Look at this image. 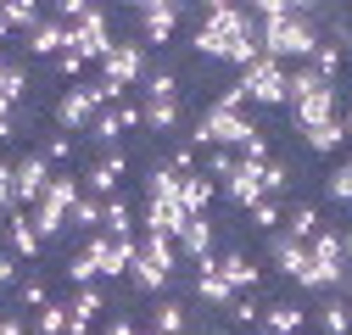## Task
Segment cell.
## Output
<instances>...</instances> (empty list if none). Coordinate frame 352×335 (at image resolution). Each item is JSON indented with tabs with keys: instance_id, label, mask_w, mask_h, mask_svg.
Listing matches in <instances>:
<instances>
[{
	"instance_id": "cell-1",
	"label": "cell",
	"mask_w": 352,
	"mask_h": 335,
	"mask_svg": "<svg viewBox=\"0 0 352 335\" xmlns=\"http://www.w3.org/2000/svg\"><path fill=\"white\" fill-rule=\"evenodd\" d=\"M190 45H196L201 56H212V62H230V67H252V62L263 56V51H257V23H252V12L224 6V0H212V6H207V17H201V28H196Z\"/></svg>"
},
{
	"instance_id": "cell-2",
	"label": "cell",
	"mask_w": 352,
	"mask_h": 335,
	"mask_svg": "<svg viewBox=\"0 0 352 335\" xmlns=\"http://www.w3.org/2000/svg\"><path fill=\"white\" fill-rule=\"evenodd\" d=\"M314 17H319L314 6L291 0V12H285V17H274V23H257V51L269 56V62H285V56H296V62H314V51L324 45V34H319V23H314Z\"/></svg>"
},
{
	"instance_id": "cell-3",
	"label": "cell",
	"mask_w": 352,
	"mask_h": 335,
	"mask_svg": "<svg viewBox=\"0 0 352 335\" xmlns=\"http://www.w3.org/2000/svg\"><path fill=\"white\" fill-rule=\"evenodd\" d=\"M140 224H146V235H168V240L190 224L185 201H179V174H173V168H151V179H146V207H140Z\"/></svg>"
},
{
	"instance_id": "cell-4",
	"label": "cell",
	"mask_w": 352,
	"mask_h": 335,
	"mask_svg": "<svg viewBox=\"0 0 352 335\" xmlns=\"http://www.w3.org/2000/svg\"><path fill=\"white\" fill-rule=\"evenodd\" d=\"M302 290H346L352 285V268H346V246L336 229H319L314 240H307V268L296 279Z\"/></svg>"
},
{
	"instance_id": "cell-5",
	"label": "cell",
	"mask_w": 352,
	"mask_h": 335,
	"mask_svg": "<svg viewBox=\"0 0 352 335\" xmlns=\"http://www.w3.org/2000/svg\"><path fill=\"white\" fill-rule=\"evenodd\" d=\"M291 112H296V129L307 135V129H319V123H330L336 117V84H324V78H314V67H296L291 73V101H285Z\"/></svg>"
},
{
	"instance_id": "cell-6",
	"label": "cell",
	"mask_w": 352,
	"mask_h": 335,
	"mask_svg": "<svg viewBox=\"0 0 352 335\" xmlns=\"http://www.w3.org/2000/svg\"><path fill=\"white\" fill-rule=\"evenodd\" d=\"M84 196V179L78 174H51V185H45V196L34 201V235L39 240H56L62 229H67V218H73V201Z\"/></svg>"
},
{
	"instance_id": "cell-7",
	"label": "cell",
	"mask_w": 352,
	"mask_h": 335,
	"mask_svg": "<svg viewBox=\"0 0 352 335\" xmlns=\"http://www.w3.org/2000/svg\"><path fill=\"white\" fill-rule=\"evenodd\" d=\"M173 268H179V246H173L168 235H135V263H129V279H135V290H162L173 279Z\"/></svg>"
},
{
	"instance_id": "cell-8",
	"label": "cell",
	"mask_w": 352,
	"mask_h": 335,
	"mask_svg": "<svg viewBox=\"0 0 352 335\" xmlns=\"http://www.w3.org/2000/svg\"><path fill=\"white\" fill-rule=\"evenodd\" d=\"M257 140V129H252V117L246 112H230V106H207L201 112V123L190 129V146H212V151H246Z\"/></svg>"
},
{
	"instance_id": "cell-9",
	"label": "cell",
	"mask_w": 352,
	"mask_h": 335,
	"mask_svg": "<svg viewBox=\"0 0 352 335\" xmlns=\"http://www.w3.org/2000/svg\"><path fill=\"white\" fill-rule=\"evenodd\" d=\"M112 106V95H107V84L96 78V84H67V90H62V101H56V129L62 135H90V123L101 117Z\"/></svg>"
},
{
	"instance_id": "cell-10",
	"label": "cell",
	"mask_w": 352,
	"mask_h": 335,
	"mask_svg": "<svg viewBox=\"0 0 352 335\" xmlns=\"http://www.w3.org/2000/svg\"><path fill=\"white\" fill-rule=\"evenodd\" d=\"M241 90L257 106H285L291 101V73L280 62H269V56H257L252 67H241Z\"/></svg>"
},
{
	"instance_id": "cell-11",
	"label": "cell",
	"mask_w": 352,
	"mask_h": 335,
	"mask_svg": "<svg viewBox=\"0 0 352 335\" xmlns=\"http://www.w3.org/2000/svg\"><path fill=\"white\" fill-rule=\"evenodd\" d=\"M112 45H118V34H112V17H107L101 6L84 17V23H73V34H67V51H73L78 62H107Z\"/></svg>"
},
{
	"instance_id": "cell-12",
	"label": "cell",
	"mask_w": 352,
	"mask_h": 335,
	"mask_svg": "<svg viewBox=\"0 0 352 335\" xmlns=\"http://www.w3.org/2000/svg\"><path fill=\"white\" fill-rule=\"evenodd\" d=\"M101 84L107 90H129V84H146V45L140 39H118L112 45V56L101 62Z\"/></svg>"
},
{
	"instance_id": "cell-13",
	"label": "cell",
	"mask_w": 352,
	"mask_h": 335,
	"mask_svg": "<svg viewBox=\"0 0 352 335\" xmlns=\"http://www.w3.org/2000/svg\"><path fill=\"white\" fill-rule=\"evenodd\" d=\"M78 251H84V263L96 268V279H118L135 263V240H112V235H84Z\"/></svg>"
},
{
	"instance_id": "cell-14",
	"label": "cell",
	"mask_w": 352,
	"mask_h": 335,
	"mask_svg": "<svg viewBox=\"0 0 352 335\" xmlns=\"http://www.w3.org/2000/svg\"><path fill=\"white\" fill-rule=\"evenodd\" d=\"M135 23H140V45H168L179 28V6L173 0H135Z\"/></svg>"
},
{
	"instance_id": "cell-15",
	"label": "cell",
	"mask_w": 352,
	"mask_h": 335,
	"mask_svg": "<svg viewBox=\"0 0 352 335\" xmlns=\"http://www.w3.org/2000/svg\"><path fill=\"white\" fill-rule=\"evenodd\" d=\"M263 168H269V162H252V157H241V162H235V174H230L224 185H218V190H224V201H235L241 213H252V207L263 201Z\"/></svg>"
},
{
	"instance_id": "cell-16",
	"label": "cell",
	"mask_w": 352,
	"mask_h": 335,
	"mask_svg": "<svg viewBox=\"0 0 352 335\" xmlns=\"http://www.w3.org/2000/svg\"><path fill=\"white\" fill-rule=\"evenodd\" d=\"M45 185H51L45 151H34V157H23V162L12 168V201H39V196H45Z\"/></svg>"
},
{
	"instance_id": "cell-17",
	"label": "cell",
	"mask_w": 352,
	"mask_h": 335,
	"mask_svg": "<svg viewBox=\"0 0 352 335\" xmlns=\"http://www.w3.org/2000/svg\"><path fill=\"white\" fill-rule=\"evenodd\" d=\"M135 123H140V106H135V101L107 106V112L90 123V146H107V151H112V146L123 140V129H135Z\"/></svg>"
},
{
	"instance_id": "cell-18",
	"label": "cell",
	"mask_w": 352,
	"mask_h": 335,
	"mask_svg": "<svg viewBox=\"0 0 352 335\" xmlns=\"http://www.w3.org/2000/svg\"><path fill=\"white\" fill-rule=\"evenodd\" d=\"M196 297H201L207 308H224V313H230V302H235V285L224 279V268H218V257L196 263Z\"/></svg>"
},
{
	"instance_id": "cell-19",
	"label": "cell",
	"mask_w": 352,
	"mask_h": 335,
	"mask_svg": "<svg viewBox=\"0 0 352 335\" xmlns=\"http://www.w3.org/2000/svg\"><path fill=\"white\" fill-rule=\"evenodd\" d=\"M107 313V290L101 285H84L78 297L67 302V335H90V324Z\"/></svg>"
},
{
	"instance_id": "cell-20",
	"label": "cell",
	"mask_w": 352,
	"mask_h": 335,
	"mask_svg": "<svg viewBox=\"0 0 352 335\" xmlns=\"http://www.w3.org/2000/svg\"><path fill=\"white\" fill-rule=\"evenodd\" d=\"M173 246H179V257L196 268V263H207L212 257V218H190L179 235H173Z\"/></svg>"
},
{
	"instance_id": "cell-21",
	"label": "cell",
	"mask_w": 352,
	"mask_h": 335,
	"mask_svg": "<svg viewBox=\"0 0 352 335\" xmlns=\"http://www.w3.org/2000/svg\"><path fill=\"white\" fill-rule=\"evenodd\" d=\"M67 23H56V17H45V23H39L28 39H23V45H28V56H39V62H56L62 51H67Z\"/></svg>"
},
{
	"instance_id": "cell-22",
	"label": "cell",
	"mask_w": 352,
	"mask_h": 335,
	"mask_svg": "<svg viewBox=\"0 0 352 335\" xmlns=\"http://www.w3.org/2000/svg\"><path fill=\"white\" fill-rule=\"evenodd\" d=\"M269 263H274V274L302 279V268H307V246H302V240H291V235L280 229V235H269Z\"/></svg>"
},
{
	"instance_id": "cell-23",
	"label": "cell",
	"mask_w": 352,
	"mask_h": 335,
	"mask_svg": "<svg viewBox=\"0 0 352 335\" xmlns=\"http://www.w3.org/2000/svg\"><path fill=\"white\" fill-rule=\"evenodd\" d=\"M118 179H123V157H118V151H107V157H101V162L90 168V174H84V196H96V201L107 196V201H112Z\"/></svg>"
},
{
	"instance_id": "cell-24",
	"label": "cell",
	"mask_w": 352,
	"mask_h": 335,
	"mask_svg": "<svg viewBox=\"0 0 352 335\" xmlns=\"http://www.w3.org/2000/svg\"><path fill=\"white\" fill-rule=\"evenodd\" d=\"M212 196H218V185H212V179L201 174V168H196V174H185V179H179V201H185V213H190V218H207Z\"/></svg>"
},
{
	"instance_id": "cell-25",
	"label": "cell",
	"mask_w": 352,
	"mask_h": 335,
	"mask_svg": "<svg viewBox=\"0 0 352 335\" xmlns=\"http://www.w3.org/2000/svg\"><path fill=\"white\" fill-rule=\"evenodd\" d=\"M302 319H307V313H302L296 302H269V313H263L257 330H263V335H302Z\"/></svg>"
},
{
	"instance_id": "cell-26",
	"label": "cell",
	"mask_w": 352,
	"mask_h": 335,
	"mask_svg": "<svg viewBox=\"0 0 352 335\" xmlns=\"http://www.w3.org/2000/svg\"><path fill=\"white\" fill-rule=\"evenodd\" d=\"M218 268H224V279L235 285V297H246V290L263 279V274H257V263L246 257V251H224V257H218Z\"/></svg>"
},
{
	"instance_id": "cell-27",
	"label": "cell",
	"mask_w": 352,
	"mask_h": 335,
	"mask_svg": "<svg viewBox=\"0 0 352 335\" xmlns=\"http://www.w3.org/2000/svg\"><path fill=\"white\" fill-rule=\"evenodd\" d=\"M39 246H45V240L34 235V224L23 213H12L6 218V251H12V257H39Z\"/></svg>"
},
{
	"instance_id": "cell-28",
	"label": "cell",
	"mask_w": 352,
	"mask_h": 335,
	"mask_svg": "<svg viewBox=\"0 0 352 335\" xmlns=\"http://www.w3.org/2000/svg\"><path fill=\"white\" fill-rule=\"evenodd\" d=\"M179 95H173V101H146L140 106V123H146V129H157V135H173V129H179Z\"/></svg>"
},
{
	"instance_id": "cell-29",
	"label": "cell",
	"mask_w": 352,
	"mask_h": 335,
	"mask_svg": "<svg viewBox=\"0 0 352 335\" xmlns=\"http://www.w3.org/2000/svg\"><path fill=\"white\" fill-rule=\"evenodd\" d=\"M101 235H112V240H135V213H129V201H107L101 207Z\"/></svg>"
},
{
	"instance_id": "cell-30",
	"label": "cell",
	"mask_w": 352,
	"mask_h": 335,
	"mask_svg": "<svg viewBox=\"0 0 352 335\" xmlns=\"http://www.w3.org/2000/svg\"><path fill=\"white\" fill-rule=\"evenodd\" d=\"M319 229H324V213H319V207H291V213H285V235L302 240V246L314 240Z\"/></svg>"
},
{
	"instance_id": "cell-31",
	"label": "cell",
	"mask_w": 352,
	"mask_h": 335,
	"mask_svg": "<svg viewBox=\"0 0 352 335\" xmlns=\"http://www.w3.org/2000/svg\"><path fill=\"white\" fill-rule=\"evenodd\" d=\"M39 23H45V17H39L34 6H23V0H12V6H0V34H12V28H17V34L28 39V34L39 28Z\"/></svg>"
},
{
	"instance_id": "cell-32",
	"label": "cell",
	"mask_w": 352,
	"mask_h": 335,
	"mask_svg": "<svg viewBox=\"0 0 352 335\" xmlns=\"http://www.w3.org/2000/svg\"><path fill=\"white\" fill-rule=\"evenodd\" d=\"M185 302H157L151 308V335H185Z\"/></svg>"
},
{
	"instance_id": "cell-33",
	"label": "cell",
	"mask_w": 352,
	"mask_h": 335,
	"mask_svg": "<svg viewBox=\"0 0 352 335\" xmlns=\"http://www.w3.org/2000/svg\"><path fill=\"white\" fill-rule=\"evenodd\" d=\"M246 218H252V224L263 229V240H269V235H280V229H285V207H280V201H269V196H263V201L252 207Z\"/></svg>"
},
{
	"instance_id": "cell-34",
	"label": "cell",
	"mask_w": 352,
	"mask_h": 335,
	"mask_svg": "<svg viewBox=\"0 0 352 335\" xmlns=\"http://www.w3.org/2000/svg\"><path fill=\"white\" fill-rule=\"evenodd\" d=\"M101 207H107V201H96V196H78L67 224H73V229H84V235H101Z\"/></svg>"
},
{
	"instance_id": "cell-35",
	"label": "cell",
	"mask_w": 352,
	"mask_h": 335,
	"mask_svg": "<svg viewBox=\"0 0 352 335\" xmlns=\"http://www.w3.org/2000/svg\"><path fill=\"white\" fill-rule=\"evenodd\" d=\"M302 140H307V151H319V157H324V151H336V146L346 140V129H341V117H330V123H319V129H307Z\"/></svg>"
},
{
	"instance_id": "cell-36",
	"label": "cell",
	"mask_w": 352,
	"mask_h": 335,
	"mask_svg": "<svg viewBox=\"0 0 352 335\" xmlns=\"http://www.w3.org/2000/svg\"><path fill=\"white\" fill-rule=\"evenodd\" d=\"M319 330H324V335H346V330H352V308H346L341 297H330V302L319 308Z\"/></svg>"
},
{
	"instance_id": "cell-37",
	"label": "cell",
	"mask_w": 352,
	"mask_h": 335,
	"mask_svg": "<svg viewBox=\"0 0 352 335\" xmlns=\"http://www.w3.org/2000/svg\"><path fill=\"white\" fill-rule=\"evenodd\" d=\"M307 67H314V78L336 84V73H341V45H330V39H324V45L314 51V62H307Z\"/></svg>"
},
{
	"instance_id": "cell-38",
	"label": "cell",
	"mask_w": 352,
	"mask_h": 335,
	"mask_svg": "<svg viewBox=\"0 0 352 335\" xmlns=\"http://www.w3.org/2000/svg\"><path fill=\"white\" fill-rule=\"evenodd\" d=\"M140 95H146V101H173V95H179V78H173V73H146Z\"/></svg>"
},
{
	"instance_id": "cell-39",
	"label": "cell",
	"mask_w": 352,
	"mask_h": 335,
	"mask_svg": "<svg viewBox=\"0 0 352 335\" xmlns=\"http://www.w3.org/2000/svg\"><path fill=\"white\" fill-rule=\"evenodd\" d=\"M0 95H6V101H23V95H28V73H23L17 62L0 67Z\"/></svg>"
},
{
	"instance_id": "cell-40",
	"label": "cell",
	"mask_w": 352,
	"mask_h": 335,
	"mask_svg": "<svg viewBox=\"0 0 352 335\" xmlns=\"http://www.w3.org/2000/svg\"><path fill=\"white\" fill-rule=\"evenodd\" d=\"M324 196H330V201H352V157H346L336 174L324 179Z\"/></svg>"
},
{
	"instance_id": "cell-41",
	"label": "cell",
	"mask_w": 352,
	"mask_h": 335,
	"mask_svg": "<svg viewBox=\"0 0 352 335\" xmlns=\"http://www.w3.org/2000/svg\"><path fill=\"white\" fill-rule=\"evenodd\" d=\"M67 330V308H56V302H45V313L34 319V335H62Z\"/></svg>"
},
{
	"instance_id": "cell-42",
	"label": "cell",
	"mask_w": 352,
	"mask_h": 335,
	"mask_svg": "<svg viewBox=\"0 0 352 335\" xmlns=\"http://www.w3.org/2000/svg\"><path fill=\"white\" fill-rule=\"evenodd\" d=\"M285 185H291V168H285V162H274V157H269V168H263V196H269V201H274V196H280V190H285Z\"/></svg>"
},
{
	"instance_id": "cell-43",
	"label": "cell",
	"mask_w": 352,
	"mask_h": 335,
	"mask_svg": "<svg viewBox=\"0 0 352 335\" xmlns=\"http://www.w3.org/2000/svg\"><path fill=\"white\" fill-rule=\"evenodd\" d=\"M235 162H241L235 151H212V157H207V179H212V185H224V179L235 174Z\"/></svg>"
},
{
	"instance_id": "cell-44",
	"label": "cell",
	"mask_w": 352,
	"mask_h": 335,
	"mask_svg": "<svg viewBox=\"0 0 352 335\" xmlns=\"http://www.w3.org/2000/svg\"><path fill=\"white\" fill-rule=\"evenodd\" d=\"M162 168H173V174H179V179H185V174H196V146H173Z\"/></svg>"
},
{
	"instance_id": "cell-45",
	"label": "cell",
	"mask_w": 352,
	"mask_h": 335,
	"mask_svg": "<svg viewBox=\"0 0 352 335\" xmlns=\"http://www.w3.org/2000/svg\"><path fill=\"white\" fill-rule=\"evenodd\" d=\"M230 319H235V324H263V313H257L252 297H235V302H230Z\"/></svg>"
},
{
	"instance_id": "cell-46",
	"label": "cell",
	"mask_w": 352,
	"mask_h": 335,
	"mask_svg": "<svg viewBox=\"0 0 352 335\" xmlns=\"http://www.w3.org/2000/svg\"><path fill=\"white\" fill-rule=\"evenodd\" d=\"M67 279H78V290H84V285H96V268L84 263V251H73V257H67Z\"/></svg>"
},
{
	"instance_id": "cell-47",
	"label": "cell",
	"mask_w": 352,
	"mask_h": 335,
	"mask_svg": "<svg viewBox=\"0 0 352 335\" xmlns=\"http://www.w3.org/2000/svg\"><path fill=\"white\" fill-rule=\"evenodd\" d=\"M12 135H17V101L0 95V140H12Z\"/></svg>"
},
{
	"instance_id": "cell-48",
	"label": "cell",
	"mask_w": 352,
	"mask_h": 335,
	"mask_svg": "<svg viewBox=\"0 0 352 335\" xmlns=\"http://www.w3.org/2000/svg\"><path fill=\"white\" fill-rule=\"evenodd\" d=\"M45 302H51L45 279H28V285H23V308H45Z\"/></svg>"
},
{
	"instance_id": "cell-49",
	"label": "cell",
	"mask_w": 352,
	"mask_h": 335,
	"mask_svg": "<svg viewBox=\"0 0 352 335\" xmlns=\"http://www.w3.org/2000/svg\"><path fill=\"white\" fill-rule=\"evenodd\" d=\"M67 157H73V140H67V135H56V140L45 146V162H67Z\"/></svg>"
},
{
	"instance_id": "cell-50",
	"label": "cell",
	"mask_w": 352,
	"mask_h": 335,
	"mask_svg": "<svg viewBox=\"0 0 352 335\" xmlns=\"http://www.w3.org/2000/svg\"><path fill=\"white\" fill-rule=\"evenodd\" d=\"M6 207H17V201H12V162H0V213Z\"/></svg>"
},
{
	"instance_id": "cell-51",
	"label": "cell",
	"mask_w": 352,
	"mask_h": 335,
	"mask_svg": "<svg viewBox=\"0 0 352 335\" xmlns=\"http://www.w3.org/2000/svg\"><path fill=\"white\" fill-rule=\"evenodd\" d=\"M17 279V257H12V251H0V290H6Z\"/></svg>"
},
{
	"instance_id": "cell-52",
	"label": "cell",
	"mask_w": 352,
	"mask_h": 335,
	"mask_svg": "<svg viewBox=\"0 0 352 335\" xmlns=\"http://www.w3.org/2000/svg\"><path fill=\"white\" fill-rule=\"evenodd\" d=\"M78 67H84V62H78L73 51H62V56H56V73H62V78H78Z\"/></svg>"
},
{
	"instance_id": "cell-53",
	"label": "cell",
	"mask_w": 352,
	"mask_h": 335,
	"mask_svg": "<svg viewBox=\"0 0 352 335\" xmlns=\"http://www.w3.org/2000/svg\"><path fill=\"white\" fill-rule=\"evenodd\" d=\"M0 335H28V330H23V319H12V313H0Z\"/></svg>"
},
{
	"instance_id": "cell-54",
	"label": "cell",
	"mask_w": 352,
	"mask_h": 335,
	"mask_svg": "<svg viewBox=\"0 0 352 335\" xmlns=\"http://www.w3.org/2000/svg\"><path fill=\"white\" fill-rule=\"evenodd\" d=\"M107 335H140V330H135V324H112Z\"/></svg>"
},
{
	"instance_id": "cell-55",
	"label": "cell",
	"mask_w": 352,
	"mask_h": 335,
	"mask_svg": "<svg viewBox=\"0 0 352 335\" xmlns=\"http://www.w3.org/2000/svg\"><path fill=\"white\" fill-rule=\"evenodd\" d=\"M341 246H346V263H352V229H346V235H341Z\"/></svg>"
},
{
	"instance_id": "cell-56",
	"label": "cell",
	"mask_w": 352,
	"mask_h": 335,
	"mask_svg": "<svg viewBox=\"0 0 352 335\" xmlns=\"http://www.w3.org/2000/svg\"><path fill=\"white\" fill-rule=\"evenodd\" d=\"M341 129H346V135H352V112H346V117H341Z\"/></svg>"
},
{
	"instance_id": "cell-57",
	"label": "cell",
	"mask_w": 352,
	"mask_h": 335,
	"mask_svg": "<svg viewBox=\"0 0 352 335\" xmlns=\"http://www.w3.org/2000/svg\"><path fill=\"white\" fill-rule=\"evenodd\" d=\"M140 335H151V330H140Z\"/></svg>"
},
{
	"instance_id": "cell-58",
	"label": "cell",
	"mask_w": 352,
	"mask_h": 335,
	"mask_svg": "<svg viewBox=\"0 0 352 335\" xmlns=\"http://www.w3.org/2000/svg\"><path fill=\"white\" fill-rule=\"evenodd\" d=\"M257 335H263V330H257Z\"/></svg>"
}]
</instances>
